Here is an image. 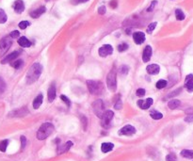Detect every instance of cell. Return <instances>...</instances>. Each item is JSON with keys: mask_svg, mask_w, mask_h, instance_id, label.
I'll return each mask as SVG.
<instances>
[{"mask_svg": "<svg viewBox=\"0 0 193 161\" xmlns=\"http://www.w3.org/2000/svg\"><path fill=\"white\" fill-rule=\"evenodd\" d=\"M41 72H42V66L36 62L34 64L31 65V67L29 68V70L27 71V74H26V83L27 84H33L34 82H36L41 75Z\"/></svg>", "mask_w": 193, "mask_h": 161, "instance_id": "6da1fadb", "label": "cell"}, {"mask_svg": "<svg viewBox=\"0 0 193 161\" xmlns=\"http://www.w3.org/2000/svg\"><path fill=\"white\" fill-rule=\"evenodd\" d=\"M54 125L50 123H44L41 125L39 128L38 132H37V139L39 140H43L47 139L53 132H54Z\"/></svg>", "mask_w": 193, "mask_h": 161, "instance_id": "7a4b0ae2", "label": "cell"}, {"mask_svg": "<svg viewBox=\"0 0 193 161\" xmlns=\"http://www.w3.org/2000/svg\"><path fill=\"white\" fill-rule=\"evenodd\" d=\"M88 89L92 94L93 95H100L104 91V85L101 81L95 80H88L87 81Z\"/></svg>", "mask_w": 193, "mask_h": 161, "instance_id": "3957f363", "label": "cell"}, {"mask_svg": "<svg viewBox=\"0 0 193 161\" xmlns=\"http://www.w3.org/2000/svg\"><path fill=\"white\" fill-rule=\"evenodd\" d=\"M107 85L108 88L110 92H116L117 90V75H116V71L113 69L111 70L108 75L107 77Z\"/></svg>", "mask_w": 193, "mask_h": 161, "instance_id": "277c9868", "label": "cell"}, {"mask_svg": "<svg viewBox=\"0 0 193 161\" xmlns=\"http://www.w3.org/2000/svg\"><path fill=\"white\" fill-rule=\"evenodd\" d=\"M93 110L94 114L101 119L105 113V104L101 99H97L93 103Z\"/></svg>", "mask_w": 193, "mask_h": 161, "instance_id": "5b68a950", "label": "cell"}, {"mask_svg": "<svg viewBox=\"0 0 193 161\" xmlns=\"http://www.w3.org/2000/svg\"><path fill=\"white\" fill-rule=\"evenodd\" d=\"M114 117V113L111 110H107L104 113V115L101 118V125L104 128H108L111 124V121Z\"/></svg>", "mask_w": 193, "mask_h": 161, "instance_id": "8992f818", "label": "cell"}, {"mask_svg": "<svg viewBox=\"0 0 193 161\" xmlns=\"http://www.w3.org/2000/svg\"><path fill=\"white\" fill-rule=\"evenodd\" d=\"M12 45V41L10 37H4L0 41V57L6 54V52L10 48Z\"/></svg>", "mask_w": 193, "mask_h": 161, "instance_id": "52a82bcc", "label": "cell"}, {"mask_svg": "<svg viewBox=\"0 0 193 161\" xmlns=\"http://www.w3.org/2000/svg\"><path fill=\"white\" fill-rule=\"evenodd\" d=\"M29 113L28 109L24 107V108H18V109H14L12 111L10 112L9 114V117H12V118H20V117H25L26 115H27Z\"/></svg>", "mask_w": 193, "mask_h": 161, "instance_id": "ba28073f", "label": "cell"}, {"mask_svg": "<svg viewBox=\"0 0 193 161\" xmlns=\"http://www.w3.org/2000/svg\"><path fill=\"white\" fill-rule=\"evenodd\" d=\"M136 133V128L130 124L124 125L121 130H119L118 134L120 136H131Z\"/></svg>", "mask_w": 193, "mask_h": 161, "instance_id": "9c48e42d", "label": "cell"}, {"mask_svg": "<svg viewBox=\"0 0 193 161\" xmlns=\"http://www.w3.org/2000/svg\"><path fill=\"white\" fill-rule=\"evenodd\" d=\"M99 56L102 57H106L109 55H111L113 53V47L110 45H105L99 48L98 50Z\"/></svg>", "mask_w": 193, "mask_h": 161, "instance_id": "30bf717a", "label": "cell"}, {"mask_svg": "<svg viewBox=\"0 0 193 161\" xmlns=\"http://www.w3.org/2000/svg\"><path fill=\"white\" fill-rule=\"evenodd\" d=\"M154 103V101L152 98H147L145 100H139L137 102L138 106L141 108V109H148Z\"/></svg>", "mask_w": 193, "mask_h": 161, "instance_id": "8fae6325", "label": "cell"}, {"mask_svg": "<svg viewBox=\"0 0 193 161\" xmlns=\"http://www.w3.org/2000/svg\"><path fill=\"white\" fill-rule=\"evenodd\" d=\"M73 145V143L72 141H70V140L67 141V142H65V143L62 144V145H58V146H57V155H61V154H63V153L68 152Z\"/></svg>", "mask_w": 193, "mask_h": 161, "instance_id": "7c38bea8", "label": "cell"}, {"mask_svg": "<svg viewBox=\"0 0 193 161\" xmlns=\"http://www.w3.org/2000/svg\"><path fill=\"white\" fill-rule=\"evenodd\" d=\"M19 55H20V52L19 51H14V52L10 53V55H8L7 57H5L3 60L1 61V63L2 64H7V63L12 62Z\"/></svg>", "mask_w": 193, "mask_h": 161, "instance_id": "4fadbf2b", "label": "cell"}, {"mask_svg": "<svg viewBox=\"0 0 193 161\" xmlns=\"http://www.w3.org/2000/svg\"><path fill=\"white\" fill-rule=\"evenodd\" d=\"M152 53H153V50H152V47L150 45H147L144 50H143V53H142V61L144 62H148L152 57Z\"/></svg>", "mask_w": 193, "mask_h": 161, "instance_id": "5bb4252c", "label": "cell"}, {"mask_svg": "<svg viewBox=\"0 0 193 161\" xmlns=\"http://www.w3.org/2000/svg\"><path fill=\"white\" fill-rule=\"evenodd\" d=\"M133 40L136 45H141L145 41V34L141 31H138L133 34Z\"/></svg>", "mask_w": 193, "mask_h": 161, "instance_id": "9a60e30c", "label": "cell"}, {"mask_svg": "<svg viewBox=\"0 0 193 161\" xmlns=\"http://www.w3.org/2000/svg\"><path fill=\"white\" fill-rule=\"evenodd\" d=\"M185 88L189 92H193V75H187L185 79Z\"/></svg>", "mask_w": 193, "mask_h": 161, "instance_id": "2e32d148", "label": "cell"}, {"mask_svg": "<svg viewBox=\"0 0 193 161\" xmlns=\"http://www.w3.org/2000/svg\"><path fill=\"white\" fill-rule=\"evenodd\" d=\"M13 9L16 13H18V14L22 13L25 10V4L23 2V0H16L13 4Z\"/></svg>", "mask_w": 193, "mask_h": 161, "instance_id": "e0dca14e", "label": "cell"}, {"mask_svg": "<svg viewBox=\"0 0 193 161\" xmlns=\"http://www.w3.org/2000/svg\"><path fill=\"white\" fill-rule=\"evenodd\" d=\"M45 11H46L45 7H44V6H41V7H40V8H38V9L32 10V11L30 12V16H31L32 18L36 19V18H39V17L41 15V14H43Z\"/></svg>", "mask_w": 193, "mask_h": 161, "instance_id": "ac0fdd59", "label": "cell"}, {"mask_svg": "<svg viewBox=\"0 0 193 161\" xmlns=\"http://www.w3.org/2000/svg\"><path fill=\"white\" fill-rule=\"evenodd\" d=\"M160 71V67L157 65V64H150V65H148L147 68H146V72L148 73L149 75H157L158 73Z\"/></svg>", "mask_w": 193, "mask_h": 161, "instance_id": "d6986e66", "label": "cell"}, {"mask_svg": "<svg viewBox=\"0 0 193 161\" xmlns=\"http://www.w3.org/2000/svg\"><path fill=\"white\" fill-rule=\"evenodd\" d=\"M47 96H48V101L50 103L56 99V86H55V84H52L49 87L48 92H47Z\"/></svg>", "mask_w": 193, "mask_h": 161, "instance_id": "ffe728a7", "label": "cell"}, {"mask_svg": "<svg viewBox=\"0 0 193 161\" xmlns=\"http://www.w3.org/2000/svg\"><path fill=\"white\" fill-rule=\"evenodd\" d=\"M113 148H114V144L111 142H104L101 145V151L103 153H108L112 151Z\"/></svg>", "mask_w": 193, "mask_h": 161, "instance_id": "44dd1931", "label": "cell"}, {"mask_svg": "<svg viewBox=\"0 0 193 161\" xmlns=\"http://www.w3.org/2000/svg\"><path fill=\"white\" fill-rule=\"evenodd\" d=\"M18 43H19V45L22 46V47H29V46H31L30 41H29L27 38H26V37L19 38L18 39Z\"/></svg>", "mask_w": 193, "mask_h": 161, "instance_id": "7402d4cb", "label": "cell"}, {"mask_svg": "<svg viewBox=\"0 0 193 161\" xmlns=\"http://www.w3.org/2000/svg\"><path fill=\"white\" fill-rule=\"evenodd\" d=\"M42 98H43L42 94H39V95L34 99V101H33V108H34L35 109H38V108L41 106V104H42Z\"/></svg>", "mask_w": 193, "mask_h": 161, "instance_id": "603a6c76", "label": "cell"}, {"mask_svg": "<svg viewBox=\"0 0 193 161\" xmlns=\"http://www.w3.org/2000/svg\"><path fill=\"white\" fill-rule=\"evenodd\" d=\"M181 105V102L179 100H177V99H172L169 102V108L170 109H176L178 107H179Z\"/></svg>", "mask_w": 193, "mask_h": 161, "instance_id": "cb8c5ba5", "label": "cell"}, {"mask_svg": "<svg viewBox=\"0 0 193 161\" xmlns=\"http://www.w3.org/2000/svg\"><path fill=\"white\" fill-rule=\"evenodd\" d=\"M150 116L152 117L154 120H160V119L163 118L162 113H160L159 111H156V110H152L150 112Z\"/></svg>", "mask_w": 193, "mask_h": 161, "instance_id": "d4e9b609", "label": "cell"}, {"mask_svg": "<svg viewBox=\"0 0 193 161\" xmlns=\"http://www.w3.org/2000/svg\"><path fill=\"white\" fill-rule=\"evenodd\" d=\"M175 17H176V19L178 20V21H183L184 19H185V14H184V12L180 10V9H177L176 10H175Z\"/></svg>", "mask_w": 193, "mask_h": 161, "instance_id": "484cf974", "label": "cell"}, {"mask_svg": "<svg viewBox=\"0 0 193 161\" xmlns=\"http://www.w3.org/2000/svg\"><path fill=\"white\" fill-rule=\"evenodd\" d=\"M10 65L15 69H20L24 65V61H23V60H17V61H14L10 62Z\"/></svg>", "mask_w": 193, "mask_h": 161, "instance_id": "4316f807", "label": "cell"}, {"mask_svg": "<svg viewBox=\"0 0 193 161\" xmlns=\"http://www.w3.org/2000/svg\"><path fill=\"white\" fill-rule=\"evenodd\" d=\"M181 155L185 158H193V151L192 150H183L181 152Z\"/></svg>", "mask_w": 193, "mask_h": 161, "instance_id": "83f0119b", "label": "cell"}, {"mask_svg": "<svg viewBox=\"0 0 193 161\" xmlns=\"http://www.w3.org/2000/svg\"><path fill=\"white\" fill-rule=\"evenodd\" d=\"M7 20H8V16H7L6 12L2 9H0V24L6 23Z\"/></svg>", "mask_w": 193, "mask_h": 161, "instance_id": "f1b7e54d", "label": "cell"}, {"mask_svg": "<svg viewBox=\"0 0 193 161\" xmlns=\"http://www.w3.org/2000/svg\"><path fill=\"white\" fill-rule=\"evenodd\" d=\"M167 81L166 80H164V79H160V80H158L157 82H156V88L157 89H159V90H161V89H164V88L167 86Z\"/></svg>", "mask_w": 193, "mask_h": 161, "instance_id": "f546056e", "label": "cell"}, {"mask_svg": "<svg viewBox=\"0 0 193 161\" xmlns=\"http://www.w3.org/2000/svg\"><path fill=\"white\" fill-rule=\"evenodd\" d=\"M8 145H9V140L8 139L2 140L1 142H0V151H1V152H6Z\"/></svg>", "mask_w": 193, "mask_h": 161, "instance_id": "4dcf8cb0", "label": "cell"}, {"mask_svg": "<svg viewBox=\"0 0 193 161\" xmlns=\"http://www.w3.org/2000/svg\"><path fill=\"white\" fill-rule=\"evenodd\" d=\"M6 88H7V85H6L5 80L2 77H0V93H3L6 91Z\"/></svg>", "mask_w": 193, "mask_h": 161, "instance_id": "1f68e13d", "label": "cell"}, {"mask_svg": "<svg viewBox=\"0 0 193 161\" xmlns=\"http://www.w3.org/2000/svg\"><path fill=\"white\" fill-rule=\"evenodd\" d=\"M181 91H182V89L180 88V89H177V90H175L174 92H171V93H169L167 96H166V98L165 99H169V98H173V97H175L176 95H178L180 92H181Z\"/></svg>", "mask_w": 193, "mask_h": 161, "instance_id": "d6a6232c", "label": "cell"}, {"mask_svg": "<svg viewBox=\"0 0 193 161\" xmlns=\"http://www.w3.org/2000/svg\"><path fill=\"white\" fill-rule=\"evenodd\" d=\"M156 25H157V23L156 22H154V23H151L149 26H148V27H147V33L151 34L154 31V29L156 28Z\"/></svg>", "mask_w": 193, "mask_h": 161, "instance_id": "836d02e7", "label": "cell"}, {"mask_svg": "<svg viewBox=\"0 0 193 161\" xmlns=\"http://www.w3.org/2000/svg\"><path fill=\"white\" fill-rule=\"evenodd\" d=\"M128 72H129V67L126 66V65H123L121 68H120V74L123 75V76H125L128 74Z\"/></svg>", "mask_w": 193, "mask_h": 161, "instance_id": "e575fe53", "label": "cell"}, {"mask_svg": "<svg viewBox=\"0 0 193 161\" xmlns=\"http://www.w3.org/2000/svg\"><path fill=\"white\" fill-rule=\"evenodd\" d=\"M127 49H128V45H127V43H121V45H118V51L119 52H124Z\"/></svg>", "mask_w": 193, "mask_h": 161, "instance_id": "d590c367", "label": "cell"}, {"mask_svg": "<svg viewBox=\"0 0 193 161\" xmlns=\"http://www.w3.org/2000/svg\"><path fill=\"white\" fill-rule=\"evenodd\" d=\"M114 108L117 109V110H120V109L123 108V103H122L121 99H118L117 100V102L115 103V106H114Z\"/></svg>", "mask_w": 193, "mask_h": 161, "instance_id": "8d00e7d4", "label": "cell"}, {"mask_svg": "<svg viewBox=\"0 0 193 161\" xmlns=\"http://www.w3.org/2000/svg\"><path fill=\"white\" fill-rule=\"evenodd\" d=\"M28 26H30V23H29L28 21H22L19 23V27L21 29H26Z\"/></svg>", "mask_w": 193, "mask_h": 161, "instance_id": "74e56055", "label": "cell"}, {"mask_svg": "<svg viewBox=\"0 0 193 161\" xmlns=\"http://www.w3.org/2000/svg\"><path fill=\"white\" fill-rule=\"evenodd\" d=\"M61 99L64 102V103L66 104V106L67 107H70L71 106V101L69 100V98L67 97V96H65V95H61Z\"/></svg>", "mask_w": 193, "mask_h": 161, "instance_id": "f35d334b", "label": "cell"}, {"mask_svg": "<svg viewBox=\"0 0 193 161\" xmlns=\"http://www.w3.org/2000/svg\"><path fill=\"white\" fill-rule=\"evenodd\" d=\"M19 36H20V32H19L18 30H14V31L10 32V37L12 38V39L19 38Z\"/></svg>", "mask_w": 193, "mask_h": 161, "instance_id": "ab89813d", "label": "cell"}, {"mask_svg": "<svg viewBox=\"0 0 193 161\" xmlns=\"http://www.w3.org/2000/svg\"><path fill=\"white\" fill-rule=\"evenodd\" d=\"M166 160L167 161H176V156L174 154H169L166 156Z\"/></svg>", "mask_w": 193, "mask_h": 161, "instance_id": "60d3db41", "label": "cell"}, {"mask_svg": "<svg viewBox=\"0 0 193 161\" xmlns=\"http://www.w3.org/2000/svg\"><path fill=\"white\" fill-rule=\"evenodd\" d=\"M156 4H157V1H156V0H154V1H153V2L151 3L150 7H149V8H148V9H147V11H148V12H150V11H153Z\"/></svg>", "mask_w": 193, "mask_h": 161, "instance_id": "b9f144b4", "label": "cell"}, {"mask_svg": "<svg viewBox=\"0 0 193 161\" xmlns=\"http://www.w3.org/2000/svg\"><path fill=\"white\" fill-rule=\"evenodd\" d=\"M145 93H146V92H145V90H144V89H139V90H137V92H136L137 96H140V97L144 96V95H145Z\"/></svg>", "mask_w": 193, "mask_h": 161, "instance_id": "7bdbcfd3", "label": "cell"}, {"mask_svg": "<svg viewBox=\"0 0 193 161\" xmlns=\"http://www.w3.org/2000/svg\"><path fill=\"white\" fill-rule=\"evenodd\" d=\"M20 139H21V147H22V149H24L26 147V139L25 136H21Z\"/></svg>", "mask_w": 193, "mask_h": 161, "instance_id": "ee69618b", "label": "cell"}, {"mask_svg": "<svg viewBox=\"0 0 193 161\" xmlns=\"http://www.w3.org/2000/svg\"><path fill=\"white\" fill-rule=\"evenodd\" d=\"M106 10H107V9H106L105 6H101V7L98 8V13L101 14V15H103V14H105V13H106Z\"/></svg>", "mask_w": 193, "mask_h": 161, "instance_id": "f6af8a7d", "label": "cell"}, {"mask_svg": "<svg viewBox=\"0 0 193 161\" xmlns=\"http://www.w3.org/2000/svg\"><path fill=\"white\" fill-rule=\"evenodd\" d=\"M81 122L84 123L83 127H84V130H86V129H87V118H86L85 116H82V117H81Z\"/></svg>", "mask_w": 193, "mask_h": 161, "instance_id": "bcb514c9", "label": "cell"}, {"mask_svg": "<svg viewBox=\"0 0 193 161\" xmlns=\"http://www.w3.org/2000/svg\"><path fill=\"white\" fill-rule=\"evenodd\" d=\"M185 121L187 123H193V115H190V116L187 117V118H185Z\"/></svg>", "mask_w": 193, "mask_h": 161, "instance_id": "7dc6e473", "label": "cell"}, {"mask_svg": "<svg viewBox=\"0 0 193 161\" xmlns=\"http://www.w3.org/2000/svg\"><path fill=\"white\" fill-rule=\"evenodd\" d=\"M117 5H118V3H117V0H112V1L110 2V7H111V8H113V9L117 8Z\"/></svg>", "mask_w": 193, "mask_h": 161, "instance_id": "c3c4849f", "label": "cell"}, {"mask_svg": "<svg viewBox=\"0 0 193 161\" xmlns=\"http://www.w3.org/2000/svg\"><path fill=\"white\" fill-rule=\"evenodd\" d=\"M186 113H187V114H189V115H193V108L187 109V110H186Z\"/></svg>", "mask_w": 193, "mask_h": 161, "instance_id": "681fc988", "label": "cell"}, {"mask_svg": "<svg viewBox=\"0 0 193 161\" xmlns=\"http://www.w3.org/2000/svg\"><path fill=\"white\" fill-rule=\"evenodd\" d=\"M87 1H89V0H78V2H80V3H85Z\"/></svg>", "mask_w": 193, "mask_h": 161, "instance_id": "f907efd6", "label": "cell"}]
</instances>
